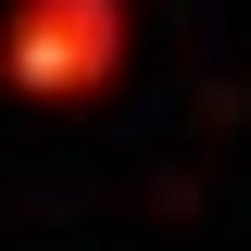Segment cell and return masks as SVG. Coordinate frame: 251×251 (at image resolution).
Here are the masks:
<instances>
[{
  "mask_svg": "<svg viewBox=\"0 0 251 251\" xmlns=\"http://www.w3.org/2000/svg\"><path fill=\"white\" fill-rule=\"evenodd\" d=\"M138 63V13L126 0H13L0 13V88L25 113H88Z\"/></svg>",
  "mask_w": 251,
  "mask_h": 251,
  "instance_id": "obj_1",
  "label": "cell"
}]
</instances>
